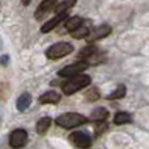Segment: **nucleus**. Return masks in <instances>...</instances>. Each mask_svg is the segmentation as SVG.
<instances>
[{
	"instance_id": "nucleus-1",
	"label": "nucleus",
	"mask_w": 149,
	"mask_h": 149,
	"mask_svg": "<svg viewBox=\"0 0 149 149\" xmlns=\"http://www.w3.org/2000/svg\"><path fill=\"white\" fill-rule=\"evenodd\" d=\"M90 82H92V79H90L89 74L81 73L74 77H71L65 82H63L62 90L64 92V94L71 95V94H74L76 92H79V90L84 89V88L89 86Z\"/></svg>"
},
{
	"instance_id": "nucleus-2",
	"label": "nucleus",
	"mask_w": 149,
	"mask_h": 149,
	"mask_svg": "<svg viewBox=\"0 0 149 149\" xmlns=\"http://www.w3.org/2000/svg\"><path fill=\"white\" fill-rule=\"evenodd\" d=\"M55 122H56V124L59 127H62V128L71 130L77 126L85 124L88 122V118L79 113H65V114H62L60 116H58Z\"/></svg>"
},
{
	"instance_id": "nucleus-3",
	"label": "nucleus",
	"mask_w": 149,
	"mask_h": 149,
	"mask_svg": "<svg viewBox=\"0 0 149 149\" xmlns=\"http://www.w3.org/2000/svg\"><path fill=\"white\" fill-rule=\"evenodd\" d=\"M72 51L73 46L70 42H58V43H54L46 50V56L51 60H56L70 55Z\"/></svg>"
},
{
	"instance_id": "nucleus-4",
	"label": "nucleus",
	"mask_w": 149,
	"mask_h": 149,
	"mask_svg": "<svg viewBox=\"0 0 149 149\" xmlns=\"http://www.w3.org/2000/svg\"><path fill=\"white\" fill-rule=\"evenodd\" d=\"M88 67H89V64H88L86 62L80 60V62H76V63H73V64H70V65H67V67L62 68V70L58 72V74H59L60 77L71 79V77H74V76H77V74H81L82 71H85Z\"/></svg>"
},
{
	"instance_id": "nucleus-5",
	"label": "nucleus",
	"mask_w": 149,
	"mask_h": 149,
	"mask_svg": "<svg viewBox=\"0 0 149 149\" xmlns=\"http://www.w3.org/2000/svg\"><path fill=\"white\" fill-rule=\"evenodd\" d=\"M70 141L72 143L74 147L80 148V149H88L92 145V139L88 134L85 132H73V134L70 135Z\"/></svg>"
},
{
	"instance_id": "nucleus-6",
	"label": "nucleus",
	"mask_w": 149,
	"mask_h": 149,
	"mask_svg": "<svg viewBox=\"0 0 149 149\" xmlns=\"http://www.w3.org/2000/svg\"><path fill=\"white\" fill-rule=\"evenodd\" d=\"M28 143V132L22 128L15 130L9 136V145L15 149L22 148Z\"/></svg>"
},
{
	"instance_id": "nucleus-7",
	"label": "nucleus",
	"mask_w": 149,
	"mask_h": 149,
	"mask_svg": "<svg viewBox=\"0 0 149 149\" xmlns=\"http://www.w3.org/2000/svg\"><path fill=\"white\" fill-rule=\"evenodd\" d=\"M111 31H113V29H111L110 25L97 26V28L92 29V30L89 31V36L86 37V41L89 42V43H92V42H94V41H98V39H102V38H105V37L110 36Z\"/></svg>"
},
{
	"instance_id": "nucleus-8",
	"label": "nucleus",
	"mask_w": 149,
	"mask_h": 149,
	"mask_svg": "<svg viewBox=\"0 0 149 149\" xmlns=\"http://www.w3.org/2000/svg\"><path fill=\"white\" fill-rule=\"evenodd\" d=\"M56 3H58V0H43V1L38 5L36 12H34V16H36L37 20H41V18L43 17V16H46L51 9H55Z\"/></svg>"
},
{
	"instance_id": "nucleus-9",
	"label": "nucleus",
	"mask_w": 149,
	"mask_h": 149,
	"mask_svg": "<svg viewBox=\"0 0 149 149\" xmlns=\"http://www.w3.org/2000/svg\"><path fill=\"white\" fill-rule=\"evenodd\" d=\"M65 18H68V13H60V15H56L55 17L50 18L46 24H43V25H42L41 31H42V33H49V31L54 30V29L56 28L60 22H63V21L65 20Z\"/></svg>"
},
{
	"instance_id": "nucleus-10",
	"label": "nucleus",
	"mask_w": 149,
	"mask_h": 149,
	"mask_svg": "<svg viewBox=\"0 0 149 149\" xmlns=\"http://www.w3.org/2000/svg\"><path fill=\"white\" fill-rule=\"evenodd\" d=\"M62 98L60 93L55 92V90H49V92H45L42 95H39L38 101L41 103H58Z\"/></svg>"
},
{
	"instance_id": "nucleus-11",
	"label": "nucleus",
	"mask_w": 149,
	"mask_h": 149,
	"mask_svg": "<svg viewBox=\"0 0 149 149\" xmlns=\"http://www.w3.org/2000/svg\"><path fill=\"white\" fill-rule=\"evenodd\" d=\"M82 22H84V20H82V17H80V16L68 17L67 20H65V29L71 33V31L79 29L80 26H82Z\"/></svg>"
},
{
	"instance_id": "nucleus-12",
	"label": "nucleus",
	"mask_w": 149,
	"mask_h": 149,
	"mask_svg": "<svg viewBox=\"0 0 149 149\" xmlns=\"http://www.w3.org/2000/svg\"><path fill=\"white\" fill-rule=\"evenodd\" d=\"M50 127H51V118H50V116H43V118H41L38 120L36 130L39 135H45L49 131Z\"/></svg>"
},
{
	"instance_id": "nucleus-13",
	"label": "nucleus",
	"mask_w": 149,
	"mask_h": 149,
	"mask_svg": "<svg viewBox=\"0 0 149 149\" xmlns=\"http://www.w3.org/2000/svg\"><path fill=\"white\" fill-rule=\"evenodd\" d=\"M31 103V95L29 94V93H24V94H21L20 97H18L17 100V110L18 111H25L26 109L30 106Z\"/></svg>"
},
{
	"instance_id": "nucleus-14",
	"label": "nucleus",
	"mask_w": 149,
	"mask_h": 149,
	"mask_svg": "<svg viewBox=\"0 0 149 149\" xmlns=\"http://www.w3.org/2000/svg\"><path fill=\"white\" fill-rule=\"evenodd\" d=\"M109 116V113L106 109L103 107H97L93 110L92 113V116H90V119H92L93 122H98V123H101V122H103L106 118Z\"/></svg>"
},
{
	"instance_id": "nucleus-15",
	"label": "nucleus",
	"mask_w": 149,
	"mask_h": 149,
	"mask_svg": "<svg viewBox=\"0 0 149 149\" xmlns=\"http://www.w3.org/2000/svg\"><path fill=\"white\" fill-rule=\"evenodd\" d=\"M74 4H76V0H63V1H60L59 4L55 7L54 12L56 13V15H60V13H67V10L71 9Z\"/></svg>"
},
{
	"instance_id": "nucleus-16",
	"label": "nucleus",
	"mask_w": 149,
	"mask_h": 149,
	"mask_svg": "<svg viewBox=\"0 0 149 149\" xmlns=\"http://www.w3.org/2000/svg\"><path fill=\"white\" fill-rule=\"evenodd\" d=\"M131 120H132L131 115H130L128 113H126V111H119V113H116L115 116H114V123H115L116 126L131 123Z\"/></svg>"
},
{
	"instance_id": "nucleus-17",
	"label": "nucleus",
	"mask_w": 149,
	"mask_h": 149,
	"mask_svg": "<svg viewBox=\"0 0 149 149\" xmlns=\"http://www.w3.org/2000/svg\"><path fill=\"white\" fill-rule=\"evenodd\" d=\"M89 31L90 30L86 28V26H80L79 29L71 31V36H72L74 39H82V38L86 39V37L89 36Z\"/></svg>"
},
{
	"instance_id": "nucleus-18",
	"label": "nucleus",
	"mask_w": 149,
	"mask_h": 149,
	"mask_svg": "<svg viewBox=\"0 0 149 149\" xmlns=\"http://www.w3.org/2000/svg\"><path fill=\"white\" fill-rule=\"evenodd\" d=\"M126 92H127L126 85H118V88L110 95H107V98L109 100H119V98H123L126 95Z\"/></svg>"
},
{
	"instance_id": "nucleus-19",
	"label": "nucleus",
	"mask_w": 149,
	"mask_h": 149,
	"mask_svg": "<svg viewBox=\"0 0 149 149\" xmlns=\"http://www.w3.org/2000/svg\"><path fill=\"white\" fill-rule=\"evenodd\" d=\"M98 51V49L97 47H94V46H86V47H84V49L81 50V51L79 52V58H81V60H86L88 58H90L94 52H97Z\"/></svg>"
},
{
	"instance_id": "nucleus-20",
	"label": "nucleus",
	"mask_w": 149,
	"mask_h": 149,
	"mask_svg": "<svg viewBox=\"0 0 149 149\" xmlns=\"http://www.w3.org/2000/svg\"><path fill=\"white\" fill-rule=\"evenodd\" d=\"M85 97H86L88 101H95V100H98V98H100V92H98L97 88H92V89L86 93V95H85Z\"/></svg>"
},
{
	"instance_id": "nucleus-21",
	"label": "nucleus",
	"mask_w": 149,
	"mask_h": 149,
	"mask_svg": "<svg viewBox=\"0 0 149 149\" xmlns=\"http://www.w3.org/2000/svg\"><path fill=\"white\" fill-rule=\"evenodd\" d=\"M30 1H31V0H22V4H24V5H28Z\"/></svg>"
}]
</instances>
